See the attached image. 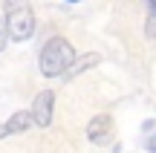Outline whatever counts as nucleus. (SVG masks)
Here are the masks:
<instances>
[{
  "label": "nucleus",
  "instance_id": "nucleus-6",
  "mask_svg": "<svg viewBox=\"0 0 156 153\" xmlns=\"http://www.w3.org/2000/svg\"><path fill=\"white\" fill-rule=\"evenodd\" d=\"M98 61H101V58H98V55H93V52H90V55H81V58H75V61L69 64V69H67V72L61 75V78H64V81H73L75 75H81L84 69L95 67V64H98Z\"/></svg>",
  "mask_w": 156,
  "mask_h": 153
},
{
  "label": "nucleus",
  "instance_id": "nucleus-9",
  "mask_svg": "<svg viewBox=\"0 0 156 153\" xmlns=\"http://www.w3.org/2000/svg\"><path fill=\"white\" fill-rule=\"evenodd\" d=\"M145 148H147V153H156V130L147 136V142H145Z\"/></svg>",
  "mask_w": 156,
  "mask_h": 153
},
{
  "label": "nucleus",
  "instance_id": "nucleus-11",
  "mask_svg": "<svg viewBox=\"0 0 156 153\" xmlns=\"http://www.w3.org/2000/svg\"><path fill=\"white\" fill-rule=\"evenodd\" d=\"M142 3L147 6V12H156V0H142Z\"/></svg>",
  "mask_w": 156,
  "mask_h": 153
},
{
  "label": "nucleus",
  "instance_id": "nucleus-12",
  "mask_svg": "<svg viewBox=\"0 0 156 153\" xmlns=\"http://www.w3.org/2000/svg\"><path fill=\"white\" fill-rule=\"evenodd\" d=\"M67 3H78V0H67Z\"/></svg>",
  "mask_w": 156,
  "mask_h": 153
},
{
  "label": "nucleus",
  "instance_id": "nucleus-8",
  "mask_svg": "<svg viewBox=\"0 0 156 153\" xmlns=\"http://www.w3.org/2000/svg\"><path fill=\"white\" fill-rule=\"evenodd\" d=\"M6 40H9V32H6V17L0 15V52L6 49Z\"/></svg>",
  "mask_w": 156,
  "mask_h": 153
},
{
  "label": "nucleus",
  "instance_id": "nucleus-2",
  "mask_svg": "<svg viewBox=\"0 0 156 153\" xmlns=\"http://www.w3.org/2000/svg\"><path fill=\"white\" fill-rule=\"evenodd\" d=\"M6 32L15 43H26L38 32V20H35V9L26 0H6Z\"/></svg>",
  "mask_w": 156,
  "mask_h": 153
},
{
  "label": "nucleus",
  "instance_id": "nucleus-4",
  "mask_svg": "<svg viewBox=\"0 0 156 153\" xmlns=\"http://www.w3.org/2000/svg\"><path fill=\"white\" fill-rule=\"evenodd\" d=\"M110 133H113V119L107 113H98V116L90 119V124H87V142L107 144V142H110Z\"/></svg>",
  "mask_w": 156,
  "mask_h": 153
},
{
  "label": "nucleus",
  "instance_id": "nucleus-10",
  "mask_svg": "<svg viewBox=\"0 0 156 153\" xmlns=\"http://www.w3.org/2000/svg\"><path fill=\"white\" fill-rule=\"evenodd\" d=\"M142 130H145V133H153V119H147L145 124H142Z\"/></svg>",
  "mask_w": 156,
  "mask_h": 153
},
{
  "label": "nucleus",
  "instance_id": "nucleus-5",
  "mask_svg": "<svg viewBox=\"0 0 156 153\" xmlns=\"http://www.w3.org/2000/svg\"><path fill=\"white\" fill-rule=\"evenodd\" d=\"M35 121H32V110H17L15 116H9V119L0 124V139H9V136H17V133H23V130H29Z\"/></svg>",
  "mask_w": 156,
  "mask_h": 153
},
{
  "label": "nucleus",
  "instance_id": "nucleus-1",
  "mask_svg": "<svg viewBox=\"0 0 156 153\" xmlns=\"http://www.w3.org/2000/svg\"><path fill=\"white\" fill-rule=\"evenodd\" d=\"M73 61H75V46L69 43L64 35H55V38H49L44 46H41L38 69H41L44 78H61V75L69 69Z\"/></svg>",
  "mask_w": 156,
  "mask_h": 153
},
{
  "label": "nucleus",
  "instance_id": "nucleus-3",
  "mask_svg": "<svg viewBox=\"0 0 156 153\" xmlns=\"http://www.w3.org/2000/svg\"><path fill=\"white\" fill-rule=\"evenodd\" d=\"M52 113H55V92L52 90H41L32 101V121L38 127H49L52 124Z\"/></svg>",
  "mask_w": 156,
  "mask_h": 153
},
{
  "label": "nucleus",
  "instance_id": "nucleus-7",
  "mask_svg": "<svg viewBox=\"0 0 156 153\" xmlns=\"http://www.w3.org/2000/svg\"><path fill=\"white\" fill-rule=\"evenodd\" d=\"M145 35H147L151 40H156V12L147 15V20H145Z\"/></svg>",
  "mask_w": 156,
  "mask_h": 153
}]
</instances>
